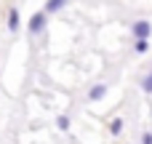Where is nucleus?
I'll list each match as a JSON object with an SVG mask.
<instances>
[{
	"instance_id": "3",
	"label": "nucleus",
	"mask_w": 152,
	"mask_h": 144,
	"mask_svg": "<svg viewBox=\"0 0 152 144\" xmlns=\"http://www.w3.org/2000/svg\"><path fill=\"white\" fill-rule=\"evenodd\" d=\"M107 96V83H96V86H91V91H88V102H99V99H104Z\"/></svg>"
},
{
	"instance_id": "1",
	"label": "nucleus",
	"mask_w": 152,
	"mask_h": 144,
	"mask_svg": "<svg viewBox=\"0 0 152 144\" xmlns=\"http://www.w3.org/2000/svg\"><path fill=\"white\" fill-rule=\"evenodd\" d=\"M131 35H134V40H147L152 35V24L147 19H136V21L131 24Z\"/></svg>"
},
{
	"instance_id": "8",
	"label": "nucleus",
	"mask_w": 152,
	"mask_h": 144,
	"mask_svg": "<svg viewBox=\"0 0 152 144\" xmlns=\"http://www.w3.org/2000/svg\"><path fill=\"white\" fill-rule=\"evenodd\" d=\"M56 126H59V131H69V118L67 115H59L56 118Z\"/></svg>"
},
{
	"instance_id": "5",
	"label": "nucleus",
	"mask_w": 152,
	"mask_h": 144,
	"mask_svg": "<svg viewBox=\"0 0 152 144\" xmlns=\"http://www.w3.org/2000/svg\"><path fill=\"white\" fill-rule=\"evenodd\" d=\"M64 5H67V3H64V0H48V3H45V8H43V11H45V13H56V11H61V8H64Z\"/></svg>"
},
{
	"instance_id": "9",
	"label": "nucleus",
	"mask_w": 152,
	"mask_h": 144,
	"mask_svg": "<svg viewBox=\"0 0 152 144\" xmlns=\"http://www.w3.org/2000/svg\"><path fill=\"white\" fill-rule=\"evenodd\" d=\"M147 48H150L147 40H134V51H136V53H147Z\"/></svg>"
},
{
	"instance_id": "2",
	"label": "nucleus",
	"mask_w": 152,
	"mask_h": 144,
	"mask_svg": "<svg viewBox=\"0 0 152 144\" xmlns=\"http://www.w3.org/2000/svg\"><path fill=\"white\" fill-rule=\"evenodd\" d=\"M45 21H48V13H45V11H37V13L29 16V24H27V27H29L32 35H43V32H45Z\"/></svg>"
},
{
	"instance_id": "10",
	"label": "nucleus",
	"mask_w": 152,
	"mask_h": 144,
	"mask_svg": "<svg viewBox=\"0 0 152 144\" xmlns=\"http://www.w3.org/2000/svg\"><path fill=\"white\" fill-rule=\"evenodd\" d=\"M142 144H152V131H144L142 134Z\"/></svg>"
},
{
	"instance_id": "4",
	"label": "nucleus",
	"mask_w": 152,
	"mask_h": 144,
	"mask_svg": "<svg viewBox=\"0 0 152 144\" xmlns=\"http://www.w3.org/2000/svg\"><path fill=\"white\" fill-rule=\"evenodd\" d=\"M19 24H21V19H19V8H11V11H8V29L16 35V32H19Z\"/></svg>"
},
{
	"instance_id": "7",
	"label": "nucleus",
	"mask_w": 152,
	"mask_h": 144,
	"mask_svg": "<svg viewBox=\"0 0 152 144\" xmlns=\"http://www.w3.org/2000/svg\"><path fill=\"white\" fill-rule=\"evenodd\" d=\"M120 131H123V118H115V120L110 123V134H112V136H118Z\"/></svg>"
},
{
	"instance_id": "6",
	"label": "nucleus",
	"mask_w": 152,
	"mask_h": 144,
	"mask_svg": "<svg viewBox=\"0 0 152 144\" xmlns=\"http://www.w3.org/2000/svg\"><path fill=\"white\" fill-rule=\"evenodd\" d=\"M139 86H142V91H144V94H150V96H152V72H147V75L139 80Z\"/></svg>"
}]
</instances>
